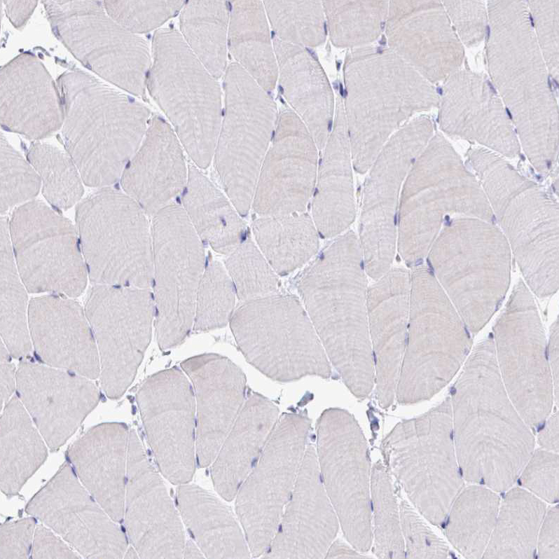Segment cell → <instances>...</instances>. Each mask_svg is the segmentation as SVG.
Segmentation results:
<instances>
[{"mask_svg":"<svg viewBox=\"0 0 559 559\" xmlns=\"http://www.w3.org/2000/svg\"><path fill=\"white\" fill-rule=\"evenodd\" d=\"M450 399L455 450L464 480L505 492L518 481L534 450L535 439L505 390L492 337L471 350Z\"/></svg>","mask_w":559,"mask_h":559,"instance_id":"1","label":"cell"},{"mask_svg":"<svg viewBox=\"0 0 559 559\" xmlns=\"http://www.w3.org/2000/svg\"><path fill=\"white\" fill-rule=\"evenodd\" d=\"M367 276L358 236L348 230L333 238L294 283L331 366L361 401L374 388Z\"/></svg>","mask_w":559,"mask_h":559,"instance_id":"2","label":"cell"},{"mask_svg":"<svg viewBox=\"0 0 559 559\" xmlns=\"http://www.w3.org/2000/svg\"><path fill=\"white\" fill-rule=\"evenodd\" d=\"M427 258L469 331L479 332L510 285L512 254L500 228L478 218H453L442 228Z\"/></svg>","mask_w":559,"mask_h":559,"instance_id":"3","label":"cell"},{"mask_svg":"<svg viewBox=\"0 0 559 559\" xmlns=\"http://www.w3.org/2000/svg\"><path fill=\"white\" fill-rule=\"evenodd\" d=\"M474 173L525 283L539 298L558 289V203L542 185L500 161H473Z\"/></svg>","mask_w":559,"mask_h":559,"instance_id":"4","label":"cell"},{"mask_svg":"<svg viewBox=\"0 0 559 559\" xmlns=\"http://www.w3.org/2000/svg\"><path fill=\"white\" fill-rule=\"evenodd\" d=\"M470 333L429 268H412L395 400L401 405L427 401L449 384L472 350Z\"/></svg>","mask_w":559,"mask_h":559,"instance_id":"5","label":"cell"},{"mask_svg":"<svg viewBox=\"0 0 559 559\" xmlns=\"http://www.w3.org/2000/svg\"><path fill=\"white\" fill-rule=\"evenodd\" d=\"M380 449L385 466L417 511L432 524L443 525L464 485L455 450L450 396L397 423Z\"/></svg>","mask_w":559,"mask_h":559,"instance_id":"6","label":"cell"},{"mask_svg":"<svg viewBox=\"0 0 559 559\" xmlns=\"http://www.w3.org/2000/svg\"><path fill=\"white\" fill-rule=\"evenodd\" d=\"M149 79L151 95L169 118L183 149L198 168L213 160L222 120L216 78L174 29L156 32Z\"/></svg>","mask_w":559,"mask_h":559,"instance_id":"7","label":"cell"},{"mask_svg":"<svg viewBox=\"0 0 559 559\" xmlns=\"http://www.w3.org/2000/svg\"><path fill=\"white\" fill-rule=\"evenodd\" d=\"M229 323L244 357L269 378L291 382L332 377V366L297 296L276 293L244 302Z\"/></svg>","mask_w":559,"mask_h":559,"instance_id":"8","label":"cell"},{"mask_svg":"<svg viewBox=\"0 0 559 559\" xmlns=\"http://www.w3.org/2000/svg\"><path fill=\"white\" fill-rule=\"evenodd\" d=\"M146 215L126 193L109 187L78 203L76 228L93 284L151 288L153 246Z\"/></svg>","mask_w":559,"mask_h":559,"instance_id":"9","label":"cell"},{"mask_svg":"<svg viewBox=\"0 0 559 559\" xmlns=\"http://www.w3.org/2000/svg\"><path fill=\"white\" fill-rule=\"evenodd\" d=\"M453 216L495 220L478 180L460 161L417 158L403 184L397 212L396 251L408 266L422 264Z\"/></svg>","mask_w":559,"mask_h":559,"instance_id":"10","label":"cell"},{"mask_svg":"<svg viewBox=\"0 0 559 559\" xmlns=\"http://www.w3.org/2000/svg\"><path fill=\"white\" fill-rule=\"evenodd\" d=\"M224 91L225 108L213 160L226 195L245 216L272 139L275 106L266 90L236 62L227 67Z\"/></svg>","mask_w":559,"mask_h":559,"instance_id":"11","label":"cell"},{"mask_svg":"<svg viewBox=\"0 0 559 559\" xmlns=\"http://www.w3.org/2000/svg\"><path fill=\"white\" fill-rule=\"evenodd\" d=\"M507 395L524 422L540 427L555 403L547 341L534 294L520 280L497 318L492 336Z\"/></svg>","mask_w":559,"mask_h":559,"instance_id":"12","label":"cell"},{"mask_svg":"<svg viewBox=\"0 0 559 559\" xmlns=\"http://www.w3.org/2000/svg\"><path fill=\"white\" fill-rule=\"evenodd\" d=\"M154 326L161 350L183 343L193 329L198 289L207 261L203 242L181 206L153 216Z\"/></svg>","mask_w":559,"mask_h":559,"instance_id":"13","label":"cell"},{"mask_svg":"<svg viewBox=\"0 0 559 559\" xmlns=\"http://www.w3.org/2000/svg\"><path fill=\"white\" fill-rule=\"evenodd\" d=\"M315 451L321 480L350 545L361 553L372 546V465L364 432L340 408L324 410L316 422Z\"/></svg>","mask_w":559,"mask_h":559,"instance_id":"14","label":"cell"},{"mask_svg":"<svg viewBox=\"0 0 559 559\" xmlns=\"http://www.w3.org/2000/svg\"><path fill=\"white\" fill-rule=\"evenodd\" d=\"M305 413L280 415L255 465L235 495V511L251 554L268 548L293 490L310 439Z\"/></svg>","mask_w":559,"mask_h":559,"instance_id":"15","label":"cell"},{"mask_svg":"<svg viewBox=\"0 0 559 559\" xmlns=\"http://www.w3.org/2000/svg\"><path fill=\"white\" fill-rule=\"evenodd\" d=\"M12 249L21 280L29 293L76 298L84 291L88 271L76 228L41 200L20 205L9 221Z\"/></svg>","mask_w":559,"mask_h":559,"instance_id":"16","label":"cell"},{"mask_svg":"<svg viewBox=\"0 0 559 559\" xmlns=\"http://www.w3.org/2000/svg\"><path fill=\"white\" fill-rule=\"evenodd\" d=\"M84 310L98 350L102 388L109 398L119 399L134 380L151 341L153 294L149 289L95 284Z\"/></svg>","mask_w":559,"mask_h":559,"instance_id":"17","label":"cell"},{"mask_svg":"<svg viewBox=\"0 0 559 559\" xmlns=\"http://www.w3.org/2000/svg\"><path fill=\"white\" fill-rule=\"evenodd\" d=\"M137 402L160 472L172 484L189 483L197 462L195 401L188 376L176 367L150 375Z\"/></svg>","mask_w":559,"mask_h":559,"instance_id":"18","label":"cell"},{"mask_svg":"<svg viewBox=\"0 0 559 559\" xmlns=\"http://www.w3.org/2000/svg\"><path fill=\"white\" fill-rule=\"evenodd\" d=\"M420 145L413 139L396 137L383 147L367 171L357 236L366 272L373 280L392 268L396 251L401 191Z\"/></svg>","mask_w":559,"mask_h":559,"instance_id":"19","label":"cell"},{"mask_svg":"<svg viewBox=\"0 0 559 559\" xmlns=\"http://www.w3.org/2000/svg\"><path fill=\"white\" fill-rule=\"evenodd\" d=\"M127 464L126 527L139 558H182L186 541L180 514L134 430Z\"/></svg>","mask_w":559,"mask_h":559,"instance_id":"20","label":"cell"},{"mask_svg":"<svg viewBox=\"0 0 559 559\" xmlns=\"http://www.w3.org/2000/svg\"><path fill=\"white\" fill-rule=\"evenodd\" d=\"M289 113L283 114L256 186L251 207L258 216L305 212L316 181L317 144Z\"/></svg>","mask_w":559,"mask_h":559,"instance_id":"21","label":"cell"},{"mask_svg":"<svg viewBox=\"0 0 559 559\" xmlns=\"http://www.w3.org/2000/svg\"><path fill=\"white\" fill-rule=\"evenodd\" d=\"M340 527L308 443L289 499L264 558H325Z\"/></svg>","mask_w":559,"mask_h":559,"instance_id":"22","label":"cell"},{"mask_svg":"<svg viewBox=\"0 0 559 559\" xmlns=\"http://www.w3.org/2000/svg\"><path fill=\"white\" fill-rule=\"evenodd\" d=\"M193 386L195 401L197 464L211 465L246 398L241 368L226 357L205 353L181 363Z\"/></svg>","mask_w":559,"mask_h":559,"instance_id":"23","label":"cell"},{"mask_svg":"<svg viewBox=\"0 0 559 559\" xmlns=\"http://www.w3.org/2000/svg\"><path fill=\"white\" fill-rule=\"evenodd\" d=\"M27 311L32 347L44 364L91 380L99 377L95 339L78 303L64 296L45 295L32 298Z\"/></svg>","mask_w":559,"mask_h":559,"instance_id":"24","label":"cell"},{"mask_svg":"<svg viewBox=\"0 0 559 559\" xmlns=\"http://www.w3.org/2000/svg\"><path fill=\"white\" fill-rule=\"evenodd\" d=\"M368 288V331L378 405L389 408L396 398L408 317L410 271L392 267Z\"/></svg>","mask_w":559,"mask_h":559,"instance_id":"25","label":"cell"},{"mask_svg":"<svg viewBox=\"0 0 559 559\" xmlns=\"http://www.w3.org/2000/svg\"><path fill=\"white\" fill-rule=\"evenodd\" d=\"M16 390L47 441L50 434L70 437L99 401V389L91 379L29 361L18 366Z\"/></svg>","mask_w":559,"mask_h":559,"instance_id":"26","label":"cell"},{"mask_svg":"<svg viewBox=\"0 0 559 559\" xmlns=\"http://www.w3.org/2000/svg\"><path fill=\"white\" fill-rule=\"evenodd\" d=\"M188 173L183 147L173 128L156 117L120 181L124 193L153 216L184 191Z\"/></svg>","mask_w":559,"mask_h":559,"instance_id":"27","label":"cell"},{"mask_svg":"<svg viewBox=\"0 0 559 559\" xmlns=\"http://www.w3.org/2000/svg\"><path fill=\"white\" fill-rule=\"evenodd\" d=\"M279 417V408L272 401L255 392L247 393L230 430L211 464L213 485L225 500L235 499Z\"/></svg>","mask_w":559,"mask_h":559,"instance_id":"28","label":"cell"},{"mask_svg":"<svg viewBox=\"0 0 559 559\" xmlns=\"http://www.w3.org/2000/svg\"><path fill=\"white\" fill-rule=\"evenodd\" d=\"M49 483L57 491L46 485L55 494L53 497H53L49 501L55 506V512L50 516L60 517L55 516L57 520L47 525L86 558H123L127 545L125 537L80 483H77L74 492H67L64 488L61 492L53 480Z\"/></svg>","mask_w":559,"mask_h":559,"instance_id":"29","label":"cell"},{"mask_svg":"<svg viewBox=\"0 0 559 559\" xmlns=\"http://www.w3.org/2000/svg\"><path fill=\"white\" fill-rule=\"evenodd\" d=\"M311 199V216L320 236L334 238L349 230L356 216L352 160L345 134L326 141Z\"/></svg>","mask_w":559,"mask_h":559,"instance_id":"30","label":"cell"},{"mask_svg":"<svg viewBox=\"0 0 559 559\" xmlns=\"http://www.w3.org/2000/svg\"><path fill=\"white\" fill-rule=\"evenodd\" d=\"M176 498L181 518L205 558H251L240 523L217 497L187 483L179 485Z\"/></svg>","mask_w":559,"mask_h":559,"instance_id":"31","label":"cell"},{"mask_svg":"<svg viewBox=\"0 0 559 559\" xmlns=\"http://www.w3.org/2000/svg\"><path fill=\"white\" fill-rule=\"evenodd\" d=\"M182 205L202 242L216 253L227 256L244 239L242 215L196 166L188 167Z\"/></svg>","mask_w":559,"mask_h":559,"instance_id":"32","label":"cell"},{"mask_svg":"<svg viewBox=\"0 0 559 559\" xmlns=\"http://www.w3.org/2000/svg\"><path fill=\"white\" fill-rule=\"evenodd\" d=\"M258 249L278 275H287L318 253L319 233L305 212L259 216L252 223Z\"/></svg>","mask_w":559,"mask_h":559,"instance_id":"33","label":"cell"},{"mask_svg":"<svg viewBox=\"0 0 559 559\" xmlns=\"http://www.w3.org/2000/svg\"><path fill=\"white\" fill-rule=\"evenodd\" d=\"M546 510L543 500L523 487L509 489L500 501L494 528L481 558H534Z\"/></svg>","mask_w":559,"mask_h":559,"instance_id":"34","label":"cell"},{"mask_svg":"<svg viewBox=\"0 0 559 559\" xmlns=\"http://www.w3.org/2000/svg\"><path fill=\"white\" fill-rule=\"evenodd\" d=\"M228 48L239 64L266 91L277 76L264 6L260 1L230 3Z\"/></svg>","mask_w":559,"mask_h":559,"instance_id":"35","label":"cell"},{"mask_svg":"<svg viewBox=\"0 0 559 559\" xmlns=\"http://www.w3.org/2000/svg\"><path fill=\"white\" fill-rule=\"evenodd\" d=\"M501 498L481 485L464 487L444 521L450 544L466 558H481L492 532Z\"/></svg>","mask_w":559,"mask_h":559,"instance_id":"36","label":"cell"},{"mask_svg":"<svg viewBox=\"0 0 559 559\" xmlns=\"http://www.w3.org/2000/svg\"><path fill=\"white\" fill-rule=\"evenodd\" d=\"M229 19L230 4L225 1H190L180 15L184 41L217 79L227 69Z\"/></svg>","mask_w":559,"mask_h":559,"instance_id":"37","label":"cell"},{"mask_svg":"<svg viewBox=\"0 0 559 559\" xmlns=\"http://www.w3.org/2000/svg\"><path fill=\"white\" fill-rule=\"evenodd\" d=\"M1 341L15 358L32 350L28 319L27 294L16 265L9 233V220L1 216L0 226Z\"/></svg>","mask_w":559,"mask_h":559,"instance_id":"38","label":"cell"},{"mask_svg":"<svg viewBox=\"0 0 559 559\" xmlns=\"http://www.w3.org/2000/svg\"><path fill=\"white\" fill-rule=\"evenodd\" d=\"M372 546L379 558H405L399 504L391 475L380 460L371 475Z\"/></svg>","mask_w":559,"mask_h":559,"instance_id":"39","label":"cell"},{"mask_svg":"<svg viewBox=\"0 0 559 559\" xmlns=\"http://www.w3.org/2000/svg\"><path fill=\"white\" fill-rule=\"evenodd\" d=\"M32 421L18 396H13L4 406L1 418V478H5L11 469L16 471V464L17 470L22 469L25 478H28L29 475L26 471L31 476L36 469L30 462L31 460L32 457L36 460L39 458L36 457L37 454H34L33 452L47 453L36 452V450L46 448Z\"/></svg>","mask_w":559,"mask_h":559,"instance_id":"40","label":"cell"},{"mask_svg":"<svg viewBox=\"0 0 559 559\" xmlns=\"http://www.w3.org/2000/svg\"><path fill=\"white\" fill-rule=\"evenodd\" d=\"M28 157L40 178L43 195L53 207L67 210L80 201L83 179L71 158L41 144L31 148Z\"/></svg>","mask_w":559,"mask_h":559,"instance_id":"41","label":"cell"},{"mask_svg":"<svg viewBox=\"0 0 559 559\" xmlns=\"http://www.w3.org/2000/svg\"><path fill=\"white\" fill-rule=\"evenodd\" d=\"M236 296L224 265L210 259L197 291L193 331L204 332L225 326L235 311Z\"/></svg>","mask_w":559,"mask_h":559,"instance_id":"42","label":"cell"},{"mask_svg":"<svg viewBox=\"0 0 559 559\" xmlns=\"http://www.w3.org/2000/svg\"><path fill=\"white\" fill-rule=\"evenodd\" d=\"M224 266L242 303L278 293V275L251 238L227 255Z\"/></svg>","mask_w":559,"mask_h":559,"instance_id":"43","label":"cell"},{"mask_svg":"<svg viewBox=\"0 0 559 559\" xmlns=\"http://www.w3.org/2000/svg\"><path fill=\"white\" fill-rule=\"evenodd\" d=\"M41 188V180L31 164L6 141L1 146V214L31 201Z\"/></svg>","mask_w":559,"mask_h":559,"instance_id":"44","label":"cell"},{"mask_svg":"<svg viewBox=\"0 0 559 559\" xmlns=\"http://www.w3.org/2000/svg\"><path fill=\"white\" fill-rule=\"evenodd\" d=\"M399 513L405 558H452L451 551L446 543L434 532L417 510L404 499L399 503Z\"/></svg>","mask_w":559,"mask_h":559,"instance_id":"45","label":"cell"},{"mask_svg":"<svg viewBox=\"0 0 559 559\" xmlns=\"http://www.w3.org/2000/svg\"><path fill=\"white\" fill-rule=\"evenodd\" d=\"M518 481L521 486L548 503L559 499V456L543 448L534 449Z\"/></svg>","mask_w":559,"mask_h":559,"instance_id":"46","label":"cell"},{"mask_svg":"<svg viewBox=\"0 0 559 559\" xmlns=\"http://www.w3.org/2000/svg\"><path fill=\"white\" fill-rule=\"evenodd\" d=\"M536 553L541 559H559V508L558 504L546 510L540 526Z\"/></svg>","mask_w":559,"mask_h":559,"instance_id":"47","label":"cell"},{"mask_svg":"<svg viewBox=\"0 0 559 559\" xmlns=\"http://www.w3.org/2000/svg\"><path fill=\"white\" fill-rule=\"evenodd\" d=\"M0 350V391L2 409L16 389L17 371L11 362V355L2 341Z\"/></svg>","mask_w":559,"mask_h":559,"instance_id":"48","label":"cell"},{"mask_svg":"<svg viewBox=\"0 0 559 559\" xmlns=\"http://www.w3.org/2000/svg\"><path fill=\"white\" fill-rule=\"evenodd\" d=\"M547 354L554 386L555 403L558 408L559 400V322L558 317L550 328L549 338L547 342Z\"/></svg>","mask_w":559,"mask_h":559,"instance_id":"49","label":"cell"},{"mask_svg":"<svg viewBox=\"0 0 559 559\" xmlns=\"http://www.w3.org/2000/svg\"><path fill=\"white\" fill-rule=\"evenodd\" d=\"M540 427L537 434V441L541 448L558 453L559 415L558 410L550 415Z\"/></svg>","mask_w":559,"mask_h":559,"instance_id":"50","label":"cell"},{"mask_svg":"<svg viewBox=\"0 0 559 559\" xmlns=\"http://www.w3.org/2000/svg\"><path fill=\"white\" fill-rule=\"evenodd\" d=\"M368 556L364 555L354 548H351L346 543L341 540H334L329 546L325 558H366Z\"/></svg>","mask_w":559,"mask_h":559,"instance_id":"51","label":"cell"},{"mask_svg":"<svg viewBox=\"0 0 559 559\" xmlns=\"http://www.w3.org/2000/svg\"><path fill=\"white\" fill-rule=\"evenodd\" d=\"M184 558H205L204 553L195 542L187 540L185 543L184 551Z\"/></svg>","mask_w":559,"mask_h":559,"instance_id":"52","label":"cell"},{"mask_svg":"<svg viewBox=\"0 0 559 559\" xmlns=\"http://www.w3.org/2000/svg\"><path fill=\"white\" fill-rule=\"evenodd\" d=\"M486 34H487V39H488L490 37V29L489 26L486 27Z\"/></svg>","mask_w":559,"mask_h":559,"instance_id":"53","label":"cell"},{"mask_svg":"<svg viewBox=\"0 0 559 559\" xmlns=\"http://www.w3.org/2000/svg\"><path fill=\"white\" fill-rule=\"evenodd\" d=\"M488 85L490 86V90H492V91L494 93H495V94H496L497 92H496V90H495V89L494 88V87L492 85V84H491L490 82H488Z\"/></svg>","mask_w":559,"mask_h":559,"instance_id":"54","label":"cell"},{"mask_svg":"<svg viewBox=\"0 0 559 559\" xmlns=\"http://www.w3.org/2000/svg\"><path fill=\"white\" fill-rule=\"evenodd\" d=\"M506 113H507L508 116H509V117L511 119H512V115H511V113L510 111L509 110V109H508V108H506Z\"/></svg>","mask_w":559,"mask_h":559,"instance_id":"55","label":"cell"},{"mask_svg":"<svg viewBox=\"0 0 559 559\" xmlns=\"http://www.w3.org/2000/svg\"><path fill=\"white\" fill-rule=\"evenodd\" d=\"M436 90H437V92H438L439 95H442V94H443V90H442L441 88H438L436 89Z\"/></svg>","mask_w":559,"mask_h":559,"instance_id":"56","label":"cell"},{"mask_svg":"<svg viewBox=\"0 0 559 559\" xmlns=\"http://www.w3.org/2000/svg\"><path fill=\"white\" fill-rule=\"evenodd\" d=\"M530 22H531L532 26L534 27V20H533V18H532L531 15H530Z\"/></svg>","mask_w":559,"mask_h":559,"instance_id":"57","label":"cell"}]
</instances>
